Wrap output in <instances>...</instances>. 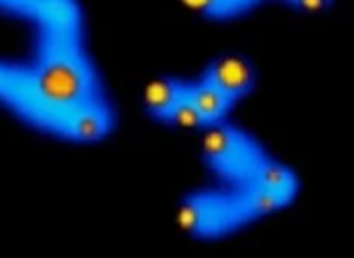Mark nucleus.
<instances>
[{
    "label": "nucleus",
    "instance_id": "f257e3e1",
    "mask_svg": "<svg viewBox=\"0 0 354 258\" xmlns=\"http://www.w3.org/2000/svg\"><path fill=\"white\" fill-rule=\"evenodd\" d=\"M0 17L29 31L25 61L47 90L80 104L110 100L88 45L82 0H0Z\"/></svg>",
    "mask_w": 354,
    "mask_h": 258
},
{
    "label": "nucleus",
    "instance_id": "f03ea898",
    "mask_svg": "<svg viewBox=\"0 0 354 258\" xmlns=\"http://www.w3.org/2000/svg\"><path fill=\"white\" fill-rule=\"evenodd\" d=\"M0 110L21 126L70 145H96L116 130V108L77 104L45 90L25 59L0 57Z\"/></svg>",
    "mask_w": 354,
    "mask_h": 258
},
{
    "label": "nucleus",
    "instance_id": "7ed1b4c3",
    "mask_svg": "<svg viewBox=\"0 0 354 258\" xmlns=\"http://www.w3.org/2000/svg\"><path fill=\"white\" fill-rule=\"evenodd\" d=\"M287 208V201L259 185L216 183L179 199L177 224L196 240H222Z\"/></svg>",
    "mask_w": 354,
    "mask_h": 258
},
{
    "label": "nucleus",
    "instance_id": "20e7f679",
    "mask_svg": "<svg viewBox=\"0 0 354 258\" xmlns=\"http://www.w3.org/2000/svg\"><path fill=\"white\" fill-rule=\"evenodd\" d=\"M273 155L248 130L224 120L204 130L202 161L216 183L259 185Z\"/></svg>",
    "mask_w": 354,
    "mask_h": 258
},
{
    "label": "nucleus",
    "instance_id": "39448f33",
    "mask_svg": "<svg viewBox=\"0 0 354 258\" xmlns=\"http://www.w3.org/2000/svg\"><path fill=\"white\" fill-rule=\"evenodd\" d=\"M232 104L248 98L257 86V72L247 57L239 53H224L212 59L206 70L198 75Z\"/></svg>",
    "mask_w": 354,
    "mask_h": 258
},
{
    "label": "nucleus",
    "instance_id": "423d86ee",
    "mask_svg": "<svg viewBox=\"0 0 354 258\" xmlns=\"http://www.w3.org/2000/svg\"><path fill=\"white\" fill-rule=\"evenodd\" d=\"M185 86L187 79L181 77H159L153 79L142 96V106L145 114L161 124H167L169 116L176 112V108L183 102L185 98Z\"/></svg>",
    "mask_w": 354,
    "mask_h": 258
},
{
    "label": "nucleus",
    "instance_id": "0eeeda50",
    "mask_svg": "<svg viewBox=\"0 0 354 258\" xmlns=\"http://www.w3.org/2000/svg\"><path fill=\"white\" fill-rule=\"evenodd\" d=\"M185 98H187L189 106L198 114L204 130L214 126V124H220V122L228 120L230 112L236 106V104H232L228 98H224L220 92H216L212 86H208L200 77L187 79Z\"/></svg>",
    "mask_w": 354,
    "mask_h": 258
},
{
    "label": "nucleus",
    "instance_id": "6e6552de",
    "mask_svg": "<svg viewBox=\"0 0 354 258\" xmlns=\"http://www.w3.org/2000/svg\"><path fill=\"white\" fill-rule=\"evenodd\" d=\"M183 2L206 21L226 23L254 12L267 0H183Z\"/></svg>",
    "mask_w": 354,
    "mask_h": 258
},
{
    "label": "nucleus",
    "instance_id": "1a4fd4ad",
    "mask_svg": "<svg viewBox=\"0 0 354 258\" xmlns=\"http://www.w3.org/2000/svg\"><path fill=\"white\" fill-rule=\"evenodd\" d=\"M283 2L287 6L295 10H304V12H318L332 4V0H283Z\"/></svg>",
    "mask_w": 354,
    "mask_h": 258
}]
</instances>
